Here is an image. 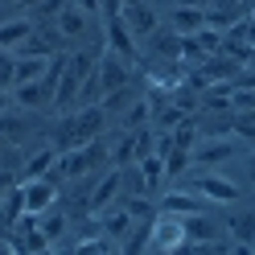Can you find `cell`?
<instances>
[{
  "mask_svg": "<svg viewBox=\"0 0 255 255\" xmlns=\"http://www.w3.org/2000/svg\"><path fill=\"white\" fill-rule=\"evenodd\" d=\"M0 111H8V95L4 91H0Z\"/></svg>",
  "mask_w": 255,
  "mask_h": 255,
  "instance_id": "36",
  "label": "cell"
},
{
  "mask_svg": "<svg viewBox=\"0 0 255 255\" xmlns=\"http://www.w3.org/2000/svg\"><path fill=\"white\" fill-rule=\"evenodd\" d=\"M120 4H124V8H128V4H144V0H120Z\"/></svg>",
  "mask_w": 255,
  "mask_h": 255,
  "instance_id": "38",
  "label": "cell"
},
{
  "mask_svg": "<svg viewBox=\"0 0 255 255\" xmlns=\"http://www.w3.org/2000/svg\"><path fill=\"white\" fill-rule=\"evenodd\" d=\"M132 227H136V218L128 214L124 206H116V210L107 206V210H103V235H107V239H128Z\"/></svg>",
  "mask_w": 255,
  "mask_h": 255,
  "instance_id": "14",
  "label": "cell"
},
{
  "mask_svg": "<svg viewBox=\"0 0 255 255\" xmlns=\"http://www.w3.org/2000/svg\"><path fill=\"white\" fill-rule=\"evenodd\" d=\"M74 4L83 8V12H103V8H99V0H74Z\"/></svg>",
  "mask_w": 255,
  "mask_h": 255,
  "instance_id": "32",
  "label": "cell"
},
{
  "mask_svg": "<svg viewBox=\"0 0 255 255\" xmlns=\"http://www.w3.org/2000/svg\"><path fill=\"white\" fill-rule=\"evenodd\" d=\"M21 194H25V214H45L58 206V185L50 177H33V181H21Z\"/></svg>",
  "mask_w": 255,
  "mask_h": 255,
  "instance_id": "4",
  "label": "cell"
},
{
  "mask_svg": "<svg viewBox=\"0 0 255 255\" xmlns=\"http://www.w3.org/2000/svg\"><path fill=\"white\" fill-rule=\"evenodd\" d=\"M62 4H66V0H41L33 12H41V17H58V12H62Z\"/></svg>",
  "mask_w": 255,
  "mask_h": 255,
  "instance_id": "30",
  "label": "cell"
},
{
  "mask_svg": "<svg viewBox=\"0 0 255 255\" xmlns=\"http://www.w3.org/2000/svg\"><path fill=\"white\" fill-rule=\"evenodd\" d=\"M194 144H198V124H194V116H185L177 128H173V148L194 152Z\"/></svg>",
  "mask_w": 255,
  "mask_h": 255,
  "instance_id": "23",
  "label": "cell"
},
{
  "mask_svg": "<svg viewBox=\"0 0 255 255\" xmlns=\"http://www.w3.org/2000/svg\"><path fill=\"white\" fill-rule=\"evenodd\" d=\"M107 50L120 54L124 62H136V37L124 25V17H107Z\"/></svg>",
  "mask_w": 255,
  "mask_h": 255,
  "instance_id": "7",
  "label": "cell"
},
{
  "mask_svg": "<svg viewBox=\"0 0 255 255\" xmlns=\"http://www.w3.org/2000/svg\"><path fill=\"white\" fill-rule=\"evenodd\" d=\"M17 4H21V8H37L41 0H17Z\"/></svg>",
  "mask_w": 255,
  "mask_h": 255,
  "instance_id": "34",
  "label": "cell"
},
{
  "mask_svg": "<svg viewBox=\"0 0 255 255\" xmlns=\"http://www.w3.org/2000/svg\"><path fill=\"white\" fill-rule=\"evenodd\" d=\"M185 239H189V243H210V239H218L214 218H206V214H189V218H185Z\"/></svg>",
  "mask_w": 255,
  "mask_h": 255,
  "instance_id": "16",
  "label": "cell"
},
{
  "mask_svg": "<svg viewBox=\"0 0 255 255\" xmlns=\"http://www.w3.org/2000/svg\"><path fill=\"white\" fill-rule=\"evenodd\" d=\"M54 161H58V148H41V152H33V156L25 161V181L45 177V173L54 169Z\"/></svg>",
  "mask_w": 255,
  "mask_h": 255,
  "instance_id": "20",
  "label": "cell"
},
{
  "mask_svg": "<svg viewBox=\"0 0 255 255\" xmlns=\"http://www.w3.org/2000/svg\"><path fill=\"white\" fill-rule=\"evenodd\" d=\"M251 21H255V8H251Z\"/></svg>",
  "mask_w": 255,
  "mask_h": 255,
  "instance_id": "41",
  "label": "cell"
},
{
  "mask_svg": "<svg viewBox=\"0 0 255 255\" xmlns=\"http://www.w3.org/2000/svg\"><path fill=\"white\" fill-rule=\"evenodd\" d=\"M189 165H194V156H189L185 148H173V152L165 156V177H177V173H185Z\"/></svg>",
  "mask_w": 255,
  "mask_h": 255,
  "instance_id": "28",
  "label": "cell"
},
{
  "mask_svg": "<svg viewBox=\"0 0 255 255\" xmlns=\"http://www.w3.org/2000/svg\"><path fill=\"white\" fill-rule=\"evenodd\" d=\"M152 58H165V62H181V33L173 29V33H152Z\"/></svg>",
  "mask_w": 255,
  "mask_h": 255,
  "instance_id": "15",
  "label": "cell"
},
{
  "mask_svg": "<svg viewBox=\"0 0 255 255\" xmlns=\"http://www.w3.org/2000/svg\"><path fill=\"white\" fill-rule=\"evenodd\" d=\"M120 206H124L136 222H152V218H156V206L148 202V194H120Z\"/></svg>",
  "mask_w": 255,
  "mask_h": 255,
  "instance_id": "17",
  "label": "cell"
},
{
  "mask_svg": "<svg viewBox=\"0 0 255 255\" xmlns=\"http://www.w3.org/2000/svg\"><path fill=\"white\" fill-rule=\"evenodd\" d=\"M189 239H185V218L181 214H156L152 218V247L161 251V255H169V251H177V247H185Z\"/></svg>",
  "mask_w": 255,
  "mask_h": 255,
  "instance_id": "3",
  "label": "cell"
},
{
  "mask_svg": "<svg viewBox=\"0 0 255 255\" xmlns=\"http://www.w3.org/2000/svg\"><path fill=\"white\" fill-rule=\"evenodd\" d=\"M231 231H235L239 243H255V218H235Z\"/></svg>",
  "mask_w": 255,
  "mask_h": 255,
  "instance_id": "29",
  "label": "cell"
},
{
  "mask_svg": "<svg viewBox=\"0 0 255 255\" xmlns=\"http://www.w3.org/2000/svg\"><path fill=\"white\" fill-rule=\"evenodd\" d=\"M185 4H189V0H185ZM198 4H206V0H198Z\"/></svg>",
  "mask_w": 255,
  "mask_h": 255,
  "instance_id": "40",
  "label": "cell"
},
{
  "mask_svg": "<svg viewBox=\"0 0 255 255\" xmlns=\"http://www.w3.org/2000/svg\"><path fill=\"white\" fill-rule=\"evenodd\" d=\"M95 66H99V58L95 54H66V70H62V83H58V95H54V107H70L78 103V91H83V83L95 74Z\"/></svg>",
  "mask_w": 255,
  "mask_h": 255,
  "instance_id": "2",
  "label": "cell"
},
{
  "mask_svg": "<svg viewBox=\"0 0 255 255\" xmlns=\"http://www.w3.org/2000/svg\"><path fill=\"white\" fill-rule=\"evenodd\" d=\"M120 189H124V177H120V169H111L107 177H103L99 185L91 189V214H103L107 206H111V202L120 198Z\"/></svg>",
  "mask_w": 255,
  "mask_h": 255,
  "instance_id": "10",
  "label": "cell"
},
{
  "mask_svg": "<svg viewBox=\"0 0 255 255\" xmlns=\"http://www.w3.org/2000/svg\"><path fill=\"white\" fill-rule=\"evenodd\" d=\"M45 70H50V58H17V87L45 78Z\"/></svg>",
  "mask_w": 255,
  "mask_h": 255,
  "instance_id": "19",
  "label": "cell"
},
{
  "mask_svg": "<svg viewBox=\"0 0 255 255\" xmlns=\"http://www.w3.org/2000/svg\"><path fill=\"white\" fill-rule=\"evenodd\" d=\"M247 173H251V181H255V156H251V161H247Z\"/></svg>",
  "mask_w": 255,
  "mask_h": 255,
  "instance_id": "37",
  "label": "cell"
},
{
  "mask_svg": "<svg viewBox=\"0 0 255 255\" xmlns=\"http://www.w3.org/2000/svg\"><path fill=\"white\" fill-rule=\"evenodd\" d=\"M189 37H194V45H198L206 58L222 50V33H218V29H210V25H206V29H198V33H189Z\"/></svg>",
  "mask_w": 255,
  "mask_h": 255,
  "instance_id": "25",
  "label": "cell"
},
{
  "mask_svg": "<svg viewBox=\"0 0 255 255\" xmlns=\"http://www.w3.org/2000/svg\"><path fill=\"white\" fill-rule=\"evenodd\" d=\"M189 189H198L206 202H239V185L222 173H202V177H194Z\"/></svg>",
  "mask_w": 255,
  "mask_h": 255,
  "instance_id": "5",
  "label": "cell"
},
{
  "mask_svg": "<svg viewBox=\"0 0 255 255\" xmlns=\"http://www.w3.org/2000/svg\"><path fill=\"white\" fill-rule=\"evenodd\" d=\"M128 70H132V62H124L120 54H111V50H107V54L99 58V87H103V95L128 87Z\"/></svg>",
  "mask_w": 255,
  "mask_h": 255,
  "instance_id": "6",
  "label": "cell"
},
{
  "mask_svg": "<svg viewBox=\"0 0 255 255\" xmlns=\"http://www.w3.org/2000/svg\"><path fill=\"white\" fill-rule=\"evenodd\" d=\"M120 17H124L128 29H132V37H136V41H140V37H152V33H156V25H161V21H156V12H152L148 4H128Z\"/></svg>",
  "mask_w": 255,
  "mask_h": 255,
  "instance_id": "8",
  "label": "cell"
},
{
  "mask_svg": "<svg viewBox=\"0 0 255 255\" xmlns=\"http://www.w3.org/2000/svg\"><path fill=\"white\" fill-rule=\"evenodd\" d=\"M17 87V54L12 50H0V91Z\"/></svg>",
  "mask_w": 255,
  "mask_h": 255,
  "instance_id": "26",
  "label": "cell"
},
{
  "mask_svg": "<svg viewBox=\"0 0 255 255\" xmlns=\"http://www.w3.org/2000/svg\"><path fill=\"white\" fill-rule=\"evenodd\" d=\"M33 33V25H29L25 17H17V21H4L0 25V50H17V45Z\"/></svg>",
  "mask_w": 255,
  "mask_h": 255,
  "instance_id": "18",
  "label": "cell"
},
{
  "mask_svg": "<svg viewBox=\"0 0 255 255\" xmlns=\"http://www.w3.org/2000/svg\"><path fill=\"white\" fill-rule=\"evenodd\" d=\"M173 29H177L181 37L206 29V8H202V4H181V8H173Z\"/></svg>",
  "mask_w": 255,
  "mask_h": 255,
  "instance_id": "13",
  "label": "cell"
},
{
  "mask_svg": "<svg viewBox=\"0 0 255 255\" xmlns=\"http://www.w3.org/2000/svg\"><path fill=\"white\" fill-rule=\"evenodd\" d=\"M140 165V173H144V181H148V194H156V185L165 181V156H144V161H136Z\"/></svg>",
  "mask_w": 255,
  "mask_h": 255,
  "instance_id": "22",
  "label": "cell"
},
{
  "mask_svg": "<svg viewBox=\"0 0 255 255\" xmlns=\"http://www.w3.org/2000/svg\"><path fill=\"white\" fill-rule=\"evenodd\" d=\"M37 231H41V235L54 243V239H58L62 231H66V218H62V214H54V210H45V214H37Z\"/></svg>",
  "mask_w": 255,
  "mask_h": 255,
  "instance_id": "27",
  "label": "cell"
},
{
  "mask_svg": "<svg viewBox=\"0 0 255 255\" xmlns=\"http://www.w3.org/2000/svg\"><path fill=\"white\" fill-rule=\"evenodd\" d=\"M120 177H124L120 194H148V181H144V173H140V165H124Z\"/></svg>",
  "mask_w": 255,
  "mask_h": 255,
  "instance_id": "24",
  "label": "cell"
},
{
  "mask_svg": "<svg viewBox=\"0 0 255 255\" xmlns=\"http://www.w3.org/2000/svg\"><path fill=\"white\" fill-rule=\"evenodd\" d=\"M169 255H194V251H189V243H185V247H177V251H169Z\"/></svg>",
  "mask_w": 255,
  "mask_h": 255,
  "instance_id": "35",
  "label": "cell"
},
{
  "mask_svg": "<svg viewBox=\"0 0 255 255\" xmlns=\"http://www.w3.org/2000/svg\"><path fill=\"white\" fill-rule=\"evenodd\" d=\"M235 4H239V8H243L247 17H251V8H255V0H235Z\"/></svg>",
  "mask_w": 255,
  "mask_h": 255,
  "instance_id": "33",
  "label": "cell"
},
{
  "mask_svg": "<svg viewBox=\"0 0 255 255\" xmlns=\"http://www.w3.org/2000/svg\"><path fill=\"white\" fill-rule=\"evenodd\" d=\"M148 120H152V99H136L124 111V132H136V128H144Z\"/></svg>",
  "mask_w": 255,
  "mask_h": 255,
  "instance_id": "21",
  "label": "cell"
},
{
  "mask_svg": "<svg viewBox=\"0 0 255 255\" xmlns=\"http://www.w3.org/2000/svg\"><path fill=\"white\" fill-rule=\"evenodd\" d=\"M161 210L165 214H181V218L202 214V194H198V189H173V194L161 198Z\"/></svg>",
  "mask_w": 255,
  "mask_h": 255,
  "instance_id": "9",
  "label": "cell"
},
{
  "mask_svg": "<svg viewBox=\"0 0 255 255\" xmlns=\"http://www.w3.org/2000/svg\"><path fill=\"white\" fill-rule=\"evenodd\" d=\"M189 156H194V165H206V169H210V165H222L227 156H235V144H231L227 136H214V140H206V144H198Z\"/></svg>",
  "mask_w": 255,
  "mask_h": 255,
  "instance_id": "11",
  "label": "cell"
},
{
  "mask_svg": "<svg viewBox=\"0 0 255 255\" xmlns=\"http://www.w3.org/2000/svg\"><path fill=\"white\" fill-rule=\"evenodd\" d=\"M87 17H91V12H83V8L74 4V0H66L54 25L62 29V37H83V33H87Z\"/></svg>",
  "mask_w": 255,
  "mask_h": 255,
  "instance_id": "12",
  "label": "cell"
},
{
  "mask_svg": "<svg viewBox=\"0 0 255 255\" xmlns=\"http://www.w3.org/2000/svg\"><path fill=\"white\" fill-rule=\"evenodd\" d=\"M0 148H4V136H0Z\"/></svg>",
  "mask_w": 255,
  "mask_h": 255,
  "instance_id": "39",
  "label": "cell"
},
{
  "mask_svg": "<svg viewBox=\"0 0 255 255\" xmlns=\"http://www.w3.org/2000/svg\"><path fill=\"white\" fill-rule=\"evenodd\" d=\"M99 8L107 12V17H120V12H124V4H120V0H99Z\"/></svg>",
  "mask_w": 255,
  "mask_h": 255,
  "instance_id": "31",
  "label": "cell"
},
{
  "mask_svg": "<svg viewBox=\"0 0 255 255\" xmlns=\"http://www.w3.org/2000/svg\"><path fill=\"white\" fill-rule=\"evenodd\" d=\"M103 124H107L103 103L74 111V116H66V120L54 128V148H58V152H70V148L91 144V140H99V136H103Z\"/></svg>",
  "mask_w": 255,
  "mask_h": 255,
  "instance_id": "1",
  "label": "cell"
}]
</instances>
